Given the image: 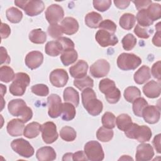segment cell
Returning a JSON list of instances; mask_svg holds the SVG:
<instances>
[{"instance_id": "obj_1", "label": "cell", "mask_w": 161, "mask_h": 161, "mask_svg": "<svg viewBox=\"0 0 161 161\" xmlns=\"http://www.w3.org/2000/svg\"><path fill=\"white\" fill-rule=\"evenodd\" d=\"M84 108L92 116L99 115L103 111V103L96 98V94L92 88L84 89L81 94Z\"/></svg>"}, {"instance_id": "obj_2", "label": "cell", "mask_w": 161, "mask_h": 161, "mask_svg": "<svg viewBox=\"0 0 161 161\" xmlns=\"http://www.w3.org/2000/svg\"><path fill=\"white\" fill-rule=\"evenodd\" d=\"M8 108L12 116L19 117L24 123H27L33 116L31 109L27 106L25 101L22 99H12L8 103Z\"/></svg>"}, {"instance_id": "obj_3", "label": "cell", "mask_w": 161, "mask_h": 161, "mask_svg": "<svg viewBox=\"0 0 161 161\" xmlns=\"http://www.w3.org/2000/svg\"><path fill=\"white\" fill-rule=\"evenodd\" d=\"M99 89L104 94L106 101L110 104L117 103L121 98V92L116 87L115 82L108 78H105L99 82Z\"/></svg>"}, {"instance_id": "obj_4", "label": "cell", "mask_w": 161, "mask_h": 161, "mask_svg": "<svg viewBox=\"0 0 161 161\" xmlns=\"http://www.w3.org/2000/svg\"><path fill=\"white\" fill-rule=\"evenodd\" d=\"M125 135L131 139H136L138 142L144 143L151 139L152 133L151 129L146 126H140L136 123H133L130 127L125 131Z\"/></svg>"}, {"instance_id": "obj_5", "label": "cell", "mask_w": 161, "mask_h": 161, "mask_svg": "<svg viewBox=\"0 0 161 161\" xmlns=\"http://www.w3.org/2000/svg\"><path fill=\"white\" fill-rule=\"evenodd\" d=\"M30 82V78L28 74L25 72L16 73L13 82L9 86L10 93L15 96H23Z\"/></svg>"}, {"instance_id": "obj_6", "label": "cell", "mask_w": 161, "mask_h": 161, "mask_svg": "<svg viewBox=\"0 0 161 161\" xmlns=\"http://www.w3.org/2000/svg\"><path fill=\"white\" fill-rule=\"evenodd\" d=\"M14 4L18 7L23 9L29 16L38 15L45 8L43 2L38 0H16Z\"/></svg>"}, {"instance_id": "obj_7", "label": "cell", "mask_w": 161, "mask_h": 161, "mask_svg": "<svg viewBox=\"0 0 161 161\" xmlns=\"http://www.w3.org/2000/svg\"><path fill=\"white\" fill-rule=\"evenodd\" d=\"M142 62L141 58L132 53H122L117 58V65L123 70H135Z\"/></svg>"}, {"instance_id": "obj_8", "label": "cell", "mask_w": 161, "mask_h": 161, "mask_svg": "<svg viewBox=\"0 0 161 161\" xmlns=\"http://www.w3.org/2000/svg\"><path fill=\"white\" fill-rule=\"evenodd\" d=\"M87 160L91 161H101L104 159V153L101 144L94 140L87 142L84 150Z\"/></svg>"}, {"instance_id": "obj_9", "label": "cell", "mask_w": 161, "mask_h": 161, "mask_svg": "<svg viewBox=\"0 0 161 161\" xmlns=\"http://www.w3.org/2000/svg\"><path fill=\"white\" fill-rule=\"evenodd\" d=\"M11 148L20 156L29 158L33 155L35 150L31 145L23 138H18L11 143Z\"/></svg>"}, {"instance_id": "obj_10", "label": "cell", "mask_w": 161, "mask_h": 161, "mask_svg": "<svg viewBox=\"0 0 161 161\" xmlns=\"http://www.w3.org/2000/svg\"><path fill=\"white\" fill-rule=\"evenodd\" d=\"M42 136L43 142L47 144H51L55 142L58 136L56 125L52 121H47L41 126Z\"/></svg>"}, {"instance_id": "obj_11", "label": "cell", "mask_w": 161, "mask_h": 161, "mask_svg": "<svg viewBox=\"0 0 161 161\" xmlns=\"http://www.w3.org/2000/svg\"><path fill=\"white\" fill-rule=\"evenodd\" d=\"M62 101L60 97L55 94H50L47 98L48 114L52 118H58L61 115Z\"/></svg>"}, {"instance_id": "obj_12", "label": "cell", "mask_w": 161, "mask_h": 161, "mask_svg": "<svg viewBox=\"0 0 161 161\" xmlns=\"http://www.w3.org/2000/svg\"><path fill=\"white\" fill-rule=\"evenodd\" d=\"M95 39L102 47L114 46L118 43V39L114 34L101 29L96 32Z\"/></svg>"}, {"instance_id": "obj_13", "label": "cell", "mask_w": 161, "mask_h": 161, "mask_svg": "<svg viewBox=\"0 0 161 161\" xmlns=\"http://www.w3.org/2000/svg\"><path fill=\"white\" fill-rule=\"evenodd\" d=\"M45 14L50 25L56 24L62 21L64 16V11L60 5L53 4L47 8Z\"/></svg>"}, {"instance_id": "obj_14", "label": "cell", "mask_w": 161, "mask_h": 161, "mask_svg": "<svg viewBox=\"0 0 161 161\" xmlns=\"http://www.w3.org/2000/svg\"><path fill=\"white\" fill-rule=\"evenodd\" d=\"M109 70V63L105 59H99L90 67V73L95 78H100L107 75Z\"/></svg>"}, {"instance_id": "obj_15", "label": "cell", "mask_w": 161, "mask_h": 161, "mask_svg": "<svg viewBox=\"0 0 161 161\" xmlns=\"http://www.w3.org/2000/svg\"><path fill=\"white\" fill-rule=\"evenodd\" d=\"M49 79L50 83L53 86L57 87H62L67 83L69 75L64 69H56L51 72Z\"/></svg>"}, {"instance_id": "obj_16", "label": "cell", "mask_w": 161, "mask_h": 161, "mask_svg": "<svg viewBox=\"0 0 161 161\" xmlns=\"http://www.w3.org/2000/svg\"><path fill=\"white\" fill-rule=\"evenodd\" d=\"M142 117L148 124L157 123L160 117V108L154 105H147L142 112Z\"/></svg>"}, {"instance_id": "obj_17", "label": "cell", "mask_w": 161, "mask_h": 161, "mask_svg": "<svg viewBox=\"0 0 161 161\" xmlns=\"http://www.w3.org/2000/svg\"><path fill=\"white\" fill-rule=\"evenodd\" d=\"M154 156L153 147L149 143H141L136 148V160L138 161L150 160Z\"/></svg>"}, {"instance_id": "obj_18", "label": "cell", "mask_w": 161, "mask_h": 161, "mask_svg": "<svg viewBox=\"0 0 161 161\" xmlns=\"http://www.w3.org/2000/svg\"><path fill=\"white\" fill-rule=\"evenodd\" d=\"M43 55L39 51H31L25 57V64L30 69L33 70L39 67L43 63Z\"/></svg>"}, {"instance_id": "obj_19", "label": "cell", "mask_w": 161, "mask_h": 161, "mask_svg": "<svg viewBox=\"0 0 161 161\" xmlns=\"http://www.w3.org/2000/svg\"><path fill=\"white\" fill-rule=\"evenodd\" d=\"M24 122L21 119H13L9 121L6 126V130L9 135L11 136H19L23 134L25 125Z\"/></svg>"}, {"instance_id": "obj_20", "label": "cell", "mask_w": 161, "mask_h": 161, "mask_svg": "<svg viewBox=\"0 0 161 161\" xmlns=\"http://www.w3.org/2000/svg\"><path fill=\"white\" fill-rule=\"evenodd\" d=\"M87 63L83 60H79L75 64L69 68V72L72 77L75 79H80L87 75Z\"/></svg>"}, {"instance_id": "obj_21", "label": "cell", "mask_w": 161, "mask_h": 161, "mask_svg": "<svg viewBox=\"0 0 161 161\" xmlns=\"http://www.w3.org/2000/svg\"><path fill=\"white\" fill-rule=\"evenodd\" d=\"M144 94L148 98H156L160 95V82L153 80H150L143 87Z\"/></svg>"}, {"instance_id": "obj_22", "label": "cell", "mask_w": 161, "mask_h": 161, "mask_svg": "<svg viewBox=\"0 0 161 161\" xmlns=\"http://www.w3.org/2000/svg\"><path fill=\"white\" fill-rule=\"evenodd\" d=\"M61 26L63 33L72 35L77 32L79 26L77 21L72 17H66L61 22Z\"/></svg>"}, {"instance_id": "obj_23", "label": "cell", "mask_w": 161, "mask_h": 161, "mask_svg": "<svg viewBox=\"0 0 161 161\" xmlns=\"http://www.w3.org/2000/svg\"><path fill=\"white\" fill-rule=\"evenodd\" d=\"M36 158L40 161L54 160L56 158L57 154L55 150L48 146L40 148L36 153Z\"/></svg>"}, {"instance_id": "obj_24", "label": "cell", "mask_w": 161, "mask_h": 161, "mask_svg": "<svg viewBox=\"0 0 161 161\" xmlns=\"http://www.w3.org/2000/svg\"><path fill=\"white\" fill-rule=\"evenodd\" d=\"M151 77L150 69L146 65L142 66L135 74L134 80L138 84H143L147 82Z\"/></svg>"}, {"instance_id": "obj_25", "label": "cell", "mask_w": 161, "mask_h": 161, "mask_svg": "<svg viewBox=\"0 0 161 161\" xmlns=\"http://www.w3.org/2000/svg\"><path fill=\"white\" fill-rule=\"evenodd\" d=\"M64 100L70 103L77 107L79 104V94L78 92L72 87H67L64 91Z\"/></svg>"}, {"instance_id": "obj_26", "label": "cell", "mask_w": 161, "mask_h": 161, "mask_svg": "<svg viewBox=\"0 0 161 161\" xmlns=\"http://www.w3.org/2000/svg\"><path fill=\"white\" fill-rule=\"evenodd\" d=\"M76 111L75 106L70 103L65 102L62 103L61 118L64 121H70L75 116Z\"/></svg>"}, {"instance_id": "obj_27", "label": "cell", "mask_w": 161, "mask_h": 161, "mask_svg": "<svg viewBox=\"0 0 161 161\" xmlns=\"http://www.w3.org/2000/svg\"><path fill=\"white\" fill-rule=\"evenodd\" d=\"M103 21L101 15L95 11H91L87 13L85 16L86 25L91 28H99V24Z\"/></svg>"}, {"instance_id": "obj_28", "label": "cell", "mask_w": 161, "mask_h": 161, "mask_svg": "<svg viewBox=\"0 0 161 161\" xmlns=\"http://www.w3.org/2000/svg\"><path fill=\"white\" fill-rule=\"evenodd\" d=\"M78 54L77 51L74 49H69L64 51L60 55V60L62 63L65 66H68L75 62L77 60Z\"/></svg>"}, {"instance_id": "obj_29", "label": "cell", "mask_w": 161, "mask_h": 161, "mask_svg": "<svg viewBox=\"0 0 161 161\" xmlns=\"http://www.w3.org/2000/svg\"><path fill=\"white\" fill-rule=\"evenodd\" d=\"M41 125L38 122H31L27 125L23 131V135L28 138L36 137L41 131Z\"/></svg>"}, {"instance_id": "obj_30", "label": "cell", "mask_w": 161, "mask_h": 161, "mask_svg": "<svg viewBox=\"0 0 161 161\" xmlns=\"http://www.w3.org/2000/svg\"><path fill=\"white\" fill-rule=\"evenodd\" d=\"M136 22V17L131 13H125L119 18V24L120 26L126 30H131L135 25Z\"/></svg>"}, {"instance_id": "obj_31", "label": "cell", "mask_w": 161, "mask_h": 161, "mask_svg": "<svg viewBox=\"0 0 161 161\" xmlns=\"http://www.w3.org/2000/svg\"><path fill=\"white\" fill-rule=\"evenodd\" d=\"M45 53L52 57H57L62 53L63 50L60 43L56 41H50L47 43L45 47Z\"/></svg>"}, {"instance_id": "obj_32", "label": "cell", "mask_w": 161, "mask_h": 161, "mask_svg": "<svg viewBox=\"0 0 161 161\" xmlns=\"http://www.w3.org/2000/svg\"><path fill=\"white\" fill-rule=\"evenodd\" d=\"M30 40L35 44H43L47 40V35L42 29H34L29 34Z\"/></svg>"}, {"instance_id": "obj_33", "label": "cell", "mask_w": 161, "mask_h": 161, "mask_svg": "<svg viewBox=\"0 0 161 161\" xmlns=\"http://www.w3.org/2000/svg\"><path fill=\"white\" fill-rule=\"evenodd\" d=\"M133 123L131 118L127 114L123 113L118 116L116 119V124L118 128L121 131L126 130Z\"/></svg>"}, {"instance_id": "obj_34", "label": "cell", "mask_w": 161, "mask_h": 161, "mask_svg": "<svg viewBox=\"0 0 161 161\" xmlns=\"http://www.w3.org/2000/svg\"><path fill=\"white\" fill-rule=\"evenodd\" d=\"M6 16L8 20L12 23H18L23 18V13L18 8L11 7L6 11Z\"/></svg>"}, {"instance_id": "obj_35", "label": "cell", "mask_w": 161, "mask_h": 161, "mask_svg": "<svg viewBox=\"0 0 161 161\" xmlns=\"http://www.w3.org/2000/svg\"><path fill=\"white\" fill-rule=\"evenodd\" d=\"M149 18L154 21L161 18V6L158 3H151L146 9Z\"/></svg>"}, {"instance_id": "obj_36", "label": "cell", "mask_w": 161, "mask_h": 161, "mask_svg": "<svg viewBox=\"0 0 161 161\" xmlns=\"http://www.w3.org/2000/svg\"><path fill=\"white\" fill-rule=\"evenodd\" d=\"M74 85L80 91H83L86 88H92L94 86L93 80L88 75L80 79H75Z\"/></svg>"}, {"instance_id": "obj_37", "label": "cell", "mask_w": 161, "mask_h": 161, "mask_svg": "<svg viewBox=\"0 0 161 161\" xmlns=\"http://www.w3.org/2000/svg\"><path fill=\"white\" fill-rule=\"evenodd\" d=\"M14 76V70L10 67L3 65L0 67V80L1 82L8 83L13 80Z\"/></svg>"}, {"instance_id": "obj_38", "label": "cell", "mask_w": 161, "mask_h": 161, "mask_svg": "<svg viewBox=\"0 0 161 161\" xmlns=\"http://www.w3.org/2000/svg\"><path fill=\"white\" fill-rule=\"evenodd\" d=\"M141 96L140 89L135 86H129L124 91V97L129 103H133L136 99Z\"/></svg>"}, {"instance_id": "obj_39", "label": "cell", "mask_w": 161, "mask_h": 161, "mask_svg": "<svg viewBox=\"0 0 161 161\" xmlns=\"http://www.w3.org/2000/svg\"><path fill=\"white\" fill-rule=\"evenodd\" d=\"M113 131L111 129L105 128L104 126L100 127L96 132V137L98 140L102 142H108L113 137Z\"/></svg>"}, {"instance_id": "obj_40", "label": "cell", "mask_w": 161, "mask_h": 161, "mask_svg": "<svg viewBox=\"0 0 161 161\" xmlns=\"http://www.w3.org/2000/svg\"><path fill=\"white\" fill-rule=\"evenodd\" d=\"M148 105L147 101L143 97H138L133 102V111L135 115L138 117H142V112L144 108Z\"/></svg>"}, {"instance_id": "obj_41", "label": "cell", "mask_w": 161, "mask_h": 161, "mask_svg": "<svg viewBox=\"0 0 161 161\" xmlns=\"http://www.w3.org/2000/svg\"><path fill=\"white\" fill-rule=\"evenodd\" d=\"M60 138L66 142H72L77 136L75 130L70 126H64L60 131Z\"/></svg>"}, {"instance_id": "obj_42", "label": "cell", "mask_w": 161, "mask_h": 161, "mask_svg": "<svg viewBox=\"0 0 161 161\" xmlns=\"http://www.w3.org/2000/svg\"><path fill=\"white\" fill-rule=\"evenodd\" d=\"M136 19L138 22V25L142 27H148L153 23L148 17L146 9H143L138 11Z\"/></svg>"}, {"instance_id": "obj_43", "label": "cell", "mask_w": 161, "mask_h": 161, "mask_svg": "<svg viewBox=\"0 0 161 161\" xmlns=\"http://www.w3.org/2000/svg\"><path fill=\"white\" fill-rule=\"evenodd\" d=\"M102 124L104 127L113 129L116 126V117L113 113L111 112H106L103 115L102 118Z\"/></svg>"}, {"instance_id": "obj_44", "label": "cell", "mask_w": 161, "mask_h": 161, "mask_svg": "<svg viewBox=\"0 0 161 161\" xmlns=\"http://www.w3.org/2000/svg\"><path fill=\"white\" fill-rule=\"evenodd\" d=\"M123 48L127 51L131 50L136 44V38L131 33L126 35L121 40Z\"/></svg>"}, {"instance_id": "obj_45", "label": "cell", "mask_w": 161, "mask_h": 161, "mask_svg": "<svg viewBox=\"0 0 161 161\" xmlns=\"http://www.w3.org/2000/svg\"><path fill=\"white\" fill-rule=\"evenodd\" d=\"M153 30L148 28V27H142L138 24L136 25L134 29L135 34L140 38L147 39L153 33Z\"/></svg>"}, {"instance_id": "obj_46", "label": "cell", "mask_w": 161, "mask_h": 161, "mask_svg": "<svg viewBox=\"0 0 161 161\" xmlns=\"http://www.w3.org/2000/svg\"><path fill=\"white\" fill-rule=\"evenodd\" d=\"M48 35L53 38H59L62 37L63 35V31L61 25H58V23L56 24H52L48 28L47 30Z\"/></svg>"}, {"instance_id": "obj_47", "label": "cell", "mask_w": 161, "mask_h": 161, "mask_svg": "<svg viewBox=\"0 0 161 161\" xmlns=\"http://www.w3.org/2000/svg\"><path fill=\"white\" fill-rule=\"evenodd\" d=\"M31 92L35 95L39 96H47L49 93V89L45 84H38L33 86L31 87Z\"/></svg>"}, {"instance_id": "obj_48", "label": "cell", "mask_w": 161, "mask_h": 161, "mask_svg": "<svg viewBox=\"0 0 161 161\" xmlns=\"http://www.w3.org/2000/svg\"><path fill=\"white\" fill-rule=\"evenodd\" d=\"M111 0H95L93 1L94 8L101 12L107 11L111 6Z\"/></svg>"}, {"instance_id": "obj_49", "label": "cell", "mask_w": 161, "mask_h": 161, "mask_svg": "<svg viewBox=\"0 0 161 161\" xmlns=\"http://www.w3.org/2000/svg\"><path fill=\"white\" fill-rule=\"evenodd\" d=\"M99 29L104 30L114 34L116 31V25L110 19H105L101 22L99 26Z\"/></svg>"}, {"instance_id": "obj_50", "label": "cell", "mask_w": 161, "mask_h": 161, "mask_svg": "<svg viewBox=\"0 0 161 161\" xmlns=\"http://www.w3.org/2000/svg\"><path fill=\"white\" fill-rule=\"evenodd\" d=\"M57 40L60 43L63 52L65 50H69V49L74 48V47H75L74 43L72 42V40H70L69 38L62 36V37L58 38Z\"/></svg>"}, {"instance_id": "obj_51", "label": "cell", "mask_w": 161, "mask_h": 161, "mask_svg": "<svg viewBox=\"0 0 161 161\" xmlns=\"http://www.w3.org/2000/svg\"><path fill=\"white\" fill-rule=\"evenodd\" d=\"M160 66H161V62L160 60L157 61L152 67L151 72L154 78H156L159 81L161 79V74H160Z\"/></svg>"}, {"instance_id": "obj_52", "label": "cell", "mask_w": 161, "mask_h": 161, "mask_svg": "<svg viewBox=\"0 0 161 161\" xmlns=\"http://www.w3.org/2000/svg\"><path fill=\"white\" fill-rule=\"evenodd\" d=\"M132 2L135 4L136 8L140 11L143 9H146L148 6L152 3L150 0H140V1H132Z\"/></svg>"}, {"instance_id": "obj_53", "label": "cell", "mask_w": 161, "mask_h": 161, "mask_svg": "<svg viewBox=\"0 0 161 161\" xmlns=\"http://www.w3.org/2000/svg\"><path fill=\"white\" fill-rule=\"evenodd\" d=\"M0 52H1V60H0L1 65L3 64H9L11 61V58L8 54L6 49L3 47H1Z\"/></svg>"}, {"instance_id": "obj_54", "label": "cell", "mask_w": 161, "mask_h": 161, "mask_svg": "<svg viewBox=\"0 0 161 161\" xmlns=\"http://www.w3.org/2000/svg\"><path fill=\"white\" fill-rule=\"evenodd\" d=\"M1 36L2 39L8 38L11 33V28L9 25L6 23H1Z\"/></svg>"}, {"instance_id": "obj_55", "label": "cell", "mask_w": 161, "mask_h": 161, "mask_svg": "<svg viewBox=\"0 0 161 161\" xmlns=\"http://www.w3.org/2000/svg\"><path fill=\"white\" fill-rule=\"evenodd\" d=\"M160 138H161V134H158L155 136L152 143L153 145V147L156 150L157 152L158 153H161V146H160Z\"/></svg>"}, {"instance_id": "obj_56", "label": "cell", "mask_w": 161, "mask_h": 161, "mask_svg": "<svg viewBox=\"0 0 161 161\" xmlns=\"http://www.w3.org/2000/svg\"><path fill=\"white\" fill-rule=\"evenodd\" d=\"M73 160H87V158L84 152L80 150L73 153L72 156Z\"/></svg>"}, {"instance_id": "obj_57", "label": "cell", "mask_w": 161, "mask_h": 161, "mask_svg": "<svg viewBox=\"0 0 161 161\" xmlns=\"http://www.w3.org/2000/svg\"><path fill=\"white\" fill-rule=\"evenodd\" d=\"M114 3L118 8L123 9L128 7L130 3V1L127 0H115L114 1Z\"/></svg>"}, {"instance_id": "obj_58", "label": "cell", "mask_w": 161, "mask_h": 161, "mask_svg": "<svg viewBox=\"0 0 161 161\" xmlns=\"http://www.w3.org/2000/svg\"><path fill=\"white\" fill-rule=\"evenodd\" d=\"M161 31H157L155 35L153 36L152 38V43L153 44L158 47H161Z\"/></svg>"}, {"instance_id": "obj_59", "label": "cell", "mask_w": 161, "mask_h": 161, "mask_svg": "<svg viewBox=\"0 0 161 161\" xmlns=\"http://www.w3.org/2000/svg\"><path fill=\"white\" fill-rule=\"evenodd\" d=\"M72 156H73L72 153H67L64 155L62 160H73Z\"/></svg>"}, {"instance_id": "obj_60", "label": "cell", "mask_w": 161, "mask_h": 161, "mask_svg": "<svg viewBox=\"0 0 161 161\" xmlns=\"http://www.w3.org/2000/svg\"><path fill=\"white\" fill-rule=\"evenodd\" d=\"M133 160V159L130 157L129 155H123L121 157L119 158V160Z\"/></svg>"}, {"instance_id": "obj_61", "label": "cell", "mask_w": 161, "mask_h": 161, "mask_svg": "<svg viewBox=\"0 0 161 161\" xmlns=\"http://www.w3.org/2000/svg\"><path fill=\"white\" fill-rule=\"evenodd\" d=\"M1 86V96H3L4 94H6V87L4 86L3 84H0Z\"/></svg>"}, {"instance_id": "obj_62", "label": "cell", "mask_w": 161, "mask_h": 161, "mask_svg": "<svg viewBox=\"0 0 161 161\" xmlns=\"http://www.w3.org/2000/svg\"><path fill=\"white\" fill-rule=\"evenodd\" d=\"M160 23L158 22L156 25H155V28L157 31H160Z\"/></svg>"}]
</instances>
